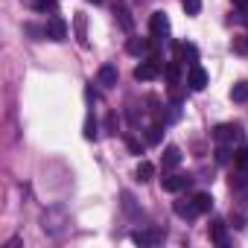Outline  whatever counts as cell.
Returning <instances> with one entry per match:
<instances>
[{
  "label": "cell",
  "mask_w": 248,
  "mask_h": 248,
  "mask_svg": "<svg viewBox=\"0 0 248 248\" xmlns=\"http://www.w3.org/2000/svg\"><path fill=\"white\" fill-rule=\"evenodd\" d=\"M193 202H196L199 213H207V210L213 207V196H210V193H196V196H193Z\"/></svg>",
  "instance_id": "9a60e30c"
},
{
  "label": "cell",
  "mask_w": 248,
  "mask_h": 248,
  "mask_svg": "<svg viewBox=\"0 0 248 248\" xmlns=\"http://www.w3.org/2000/svg\"><path fill=\"white\" fill-rule=\"evenodd\" d=\"M216 161H219V164H228V161H231V152L225 149V143H219V149H216Z\"/></svg>",
  "instance_id": "d4e9b609"
},
{
  "label": "cell",
  "mask_w": 248,
  "mask_h": 248,
  "mask_svg": "<svg viewBox=\"0 0 248 248\" xmlns=\"http://www.w3.org/2000/svg\"><path fill=\"white\" fill-rule=\"evenodd\" d=\"M167 79H170V82H172V85H175V82H178V64H175V62H172V64H170V67H167Z\"/></svg>",
  "instance_id": "4316f807"
},
{
  "label": "cell",
  "mask_w": 248,
  "mask_h": 248,
  "mask_svg": "<svg viewBox=\"0 0 248 248\" xmlns=\"http://www.w3.org/2000/svg\"><path fill=\"white\" fill-rule=\"evenodd\" d=\"M114 15H117V21H120V27H123V30L132 32L135 21H132V15H129V6H126V3H117V6H114Z\"/></svg>",
  "instance_id": "8fae6325"
},
{
  "label": "cell",
  "mask_w": 248,
  "mask_h": 248,
  "mask_svg": "<svg viewBox=\"0 0 248 248\" xmlns=\"http://www.w3.org/2000/svg\"><path fill=\"white\" fill-rule=\"evenodd\" d=\"M152 178H155V167H152L149 161H140V164H138V181L146 184V181H152Z\"/></svg>",
  "instance_id": "5bb4252c"
},
{
  "label": "cell",
  "mask_w": 248,
  "mask_h": 248,
  "mask_svg": "<svg viewBox=\"0 0 248 248\" xmlns=\"http://www.w3.org/2000/svg\"><path fill=\"white\" fill-rule=\"evenodd\" d=\"M96 82H99L102 88H114V85H117V67H114V64H102L99 73H96Z\"/></svg>",
  "instance_id": "9c48e42d"
},
{
  "label": "cell",
  "mask_w": 248,
  "mask_h": 248,
  "mask_svg": "<svg viewBox=\"0 0 248 248\" xmlns=\"http://www.w3.org/2000/svg\"><path fill=\"white\" fill-rule=\"evenodd\" d=\"M44 35H47L50 41H64V38H67V24H64L59 15H53V18L47 21V27H44Z\"/></svg>",
  "instance_id": "3957f363"
},
{
  "label": "cell",
  "mask_w": 248,
  "mask_h": 248,
  "mask_svg": "<svg viewBox=\"0 0 248 248\" xmlns=\"http://www.w3.org/2000/svg\"><path fill=\"white\" fill-rule=\"evenodd\" d=\"M178 56H181V59H190V64H196V56H199V53H196L193 44H178Z\"/></svg>",
  "instance_id": "d6986e66"
},
{
  "label": "cell",
  "mask_w": 248,
  "mask_h": 248,
  "mask_svg": "<svg viewBox=\"0 0 248 248\" xmlns=\"http://www.w3.org/2000/svg\"><path fill=\"white\" fill-rule=\"evenodd\" d=\"M233 164H236L239 170H245V172H248V146H239V149L233 152Z\"/></svg>",
  "instance_id": "e0dca14e"
},
{
  "label": "cell",
  "mask_w": 248,
  "mask_h": 248,
  "mask_svg": "<svg viewBox=\"0 0 248 248\" xmlns=\"http://www.w3.org/2000/svg\"><path fill=\"white\" fill-rule=\"evenodd\" d=\"M126 146H129V152H132V155H143V146H140L132 135H126Z\"/></svg>",
  "instance_id": "cb8c5ba5"
},
{
  "label": "cell",
  "mask_w": 248,
  "mask_h": 248,
  "mask_svg": "<svg viewBox=\"0 0 248 248\" xmlns=\"http://www.w3.org/2000/svg\"><path fill=\"white\" fill-rule=\"evenodd\" d=\"M126 50H129L132 56H140V59H143V56L149 53V41H146V38H129V41H126Z\"/></svg>",
  "instance_id": "7c38bea8"
},
{
  "label": "cell",
  "mask_w": 248,
  "mask_h": 248,
  "mask_svg": "<svg viewBox=\"0 0 248 248\" xmlns=\"http://www.w3.org/2000/svg\"><path fill=\"white\" fill-rule=\"evenodd\" d=\"M181 164V149L178 146H167L164 149V170H175Z\"/></svg>",
  "instance_id": "4fadbf2b"
},
{
  "label": "cell",
  "mask_w": 248,
  "mask_h": 248,
  "mask_svg": "<svg viewBox=\"0 0 248 248\" xmlns=\"http://www.w3.org/2000/svg\"><path fill=\"white\" fill-rule=\"evenodd\" d=\"M233 53H242V56H248V35H239V38H233Z\"/></svg>",
  "instance_id": "7402d4cb"
},
{
  "label": "cell",
  "mask_w": 248,
  "mask_h": 248,
  "mask_svg": "<svg viewBox=\"0 0 248 248\" xmlns=\"http://www.w3.org/2000/svg\"><path fill=\"white\" fill-rule=\"evenodd\" d=\"M190 175H167V178H161V187L167 190V193H181L184 187H190Z\"/></svg>",
  "instance_id": "52a82bcc"
},
{
  "label": "cell",
  "mask_w": 248,
  "mask_h": 248,
  "mask_svg": "<svg viewBox=\"0 0 248 248\" xmlns=\"http://www.w3.org/2000/svg\"><path fill=\"white\" fill-rule=\"evenodd\" d=\"M88 3H105V0H88Z\"/></svg>",
  "instance_id": "4dcf8cb0"
},
{
  "label": "cell",
  "mask_w": 248,
  "mask_h": 248,
  "mask_svg": "<svg viewBox=\"0 0 248 248\" xmlns=\"http://www.w3.org/2000/svg\"><path fill=\"white\" fill-rule=\"evenodd\" d=\"M161 239H164L161 228H149V231H135L132 233V242H138V245H158Z\"/></svg>",
  "instance_id": "8992f818"
},
{
  "label": "cell",
  "mask_w": 248,
  "mask_h": 248,
  "mask_svg": "<svg viewBox=\"0 0 248 248\" xmlns=\"http://www.w3.org/2000/svg\"><path fill=\"white\" fill-rule=\"evenodd\" d=\"M239 138H242V129L236 126V123H222V126L213 129V140L216 143H233Z\"/></svg>",
  "instance_id": "6da1fadb"
},
{
  "label": "cell",
  "mask_w": 248,
  "mask_h": 248,
  "mask_svg": "<svg viewBox=\"0 0 248 248\" xmlns=\"http://www.w3.org/2000/svg\"><path fill=\"white\" fill-rule=\"evenodd\" d=\"M105 129H108L111 135H117V117H114V114H108V117H105Z\"/></svg>",
  "instance_id": "83f0119b"
},
{
  "label": "cell",
  "mask_w": 248,
  "mask_h": 248,
  "mask_svg": "<svg viewBox=\"0 0 248 248\" xmlns=\"http://www.w3.org/2000/svg\"><path fill=\"white\" fill-rule=\"evenodd\" d=\"M233 3H236V6H239L242 12H248V0H233Z\"/></svg>",
  "instance_id": "f546056e"
},
{
  "label": "cell",
  "mask_w": 248,
  "mask_h": 248,
  "mask_svg": "<svg viewBox=\"0 0 248 248\" xmlns=\"http://www.w3.org/2000/svg\"><path fill=\"white\" fill-rule=\"evenodd\" d=\"M231 99L233 102H248V82H236L231 88Z\"/></svg>",
  "instance_id": "2e32d148"
},
{
  "label": "cell",
  "mask_w": 248,
  "mask_h": 248,
  "mask_svg": "<svg viewBox=\"0 0 248 248\" xmlns=\"http://www.w3.org/2000/svg\"><path fill=\"white\" fill-rule=\"evenodd\" d=\"M76 35H79V44L88 47V38H85V15H76Z\"/></svg>",
  "instance_id": "44dd1931"
},
{
  "label": "cell",
  "mask_w": 248,
  "mask_h": 248,
  "mask_svg": "<svg viewBox=\"0 0 248 248\" xmlns=\"http://www.w3.org/2000/svg\"><path fill=\"white\" fill-rule=\"evenodd\" d=\"M161 138H164V126H161V123H155V126L146 129V140L149 143H161Z\"/></svg>",
  "instance_id": "ac0fdd59"
},
{
  "label": "cell",
  "mask_w": 248,
  "mask_h": 248,
  "mask_svg": "<svg viewBox=\"0 0 248 248\" xmlns=\"http://www.w3.org/2000/svg\"><path fill=\"white\" fill-rule=\"evenodd\" d=\"M210 239H213L219 248H225V245H228V231H225V222H222V219L210 222Z\"/></svg>",
  "instance_id": "30bf717a"
},
{
  "label": "cell",
  "mask_w": 248,
  "mask_h": 248,
  "mask_svg": "<svg viewBox=\"0 0 248 248\" xmlns=\"http://www.w3.org/2000/svg\"><path fill=\"white\" fill-rule=\"evenodd\" d=\"M231 222H233V228H236V231H242V228H245V216H239V213H236V216H231Z\"/></svg>",
  "instance_id": "f1b7e54d"
},
{
  "label": "cell",
  "mask_w": 248,
  "mask_h": 248,
  "mask_svg": "<svg viewBox=\"0 0 248 248\" xmlns=\"http://www.w3.org/2000/svg\"><path fill=\"white\" fill-rule=\"evenodd\" d=\"M187 85H190V91H204L207 88V70L199 62L187 67Z\"/></svg>",
  "instance_id": "7a4b0ae2"
},
{
  "label": "cell",
  "mask_w": 248,
  "mask_h": 248,
  "mask_svg": "<svg viewBox=\"0 0 248 248\" xmlns=\"http://www.w3.org/2000/svg\"><path fill=\"white\" fill-rule=\"evenodd\" d=\"M172 210H175V216H181V219H196V216H199V207H196L193 199H178V202L172 204Z\"/></svg>",
  "instance_id": "ba28073f"
},
{
  "label": "cell",
  "mask_w": 248,
  "mask_h": 248,
  "mask_svg": "<svg viewBox=\"0 0 248 248\" xmlns=\"http://www.w3.org/2000/svg\"><path fill=\"white\" fill-rule=\"evenodd\" d=\"M184 3V12L190 15V18H196L199 12H202V0H181Z\"/></svg>",
  "instance_id": "ffe728a7"
},
{
  "label": "cell",
  "mask_w": 248,
  "mask_h": 248,
  "mask_svg": "<svg viewBox=\"0 0 248 248\" xmlns=\"http://www.w3.org/2000/svg\"><path fill=\"white\" fill-rule=\"evenodd\" d=\"M161 76V64L158 62H140L138 67H135V79L138 82H152V79H158Z\"/></svg>",
  "instance_id": "5b68a950"
},
{
  "label": "cell",
  "mask_w": 248,
  "mask_h": 248,
  "mask_svg": "<svg viewBox=\"0 0 248 248\" xmlns=\"http://www.w3.org/2000/svg\"><path fill=\"white\" fill-rule=\"evenodd\" d=\"M85 138H88V140L96 138V120H93L91 114H88V120H85Z\"/></svg>",
  "instance_id": "603a6c76"
},
{
  "label": "cell",
  "mask_w": 248,
  "mask_h": 248,
  "mask_svg": "<svg viewBox=\"0 0 248 248\" xmlns=\"http://www.w3.org/2000/svg\"><path fill=\"white\" fill-rule=\"evenodd\" d=\"M149 30H152L155 38H167V35H170V18H167V12H152Z\"/></svg>",
  "instance_id": "277c9868"
},
{
  "label": "cell",
  "mask_w": 248,
  "mask_h": 248,
  "mask_svg": "<svg viewBox=\"0 0 248 248\" xmlns=\"http://www.w3.org/2000/svg\"><path fill=\"white\" fill-rule=\"evenodd\" d=\"M35 9H41V12L50 9V12H53V9H56V0H35Z\"/></svg>",
  "instance_id": "484cf974"
}]
</instances>
